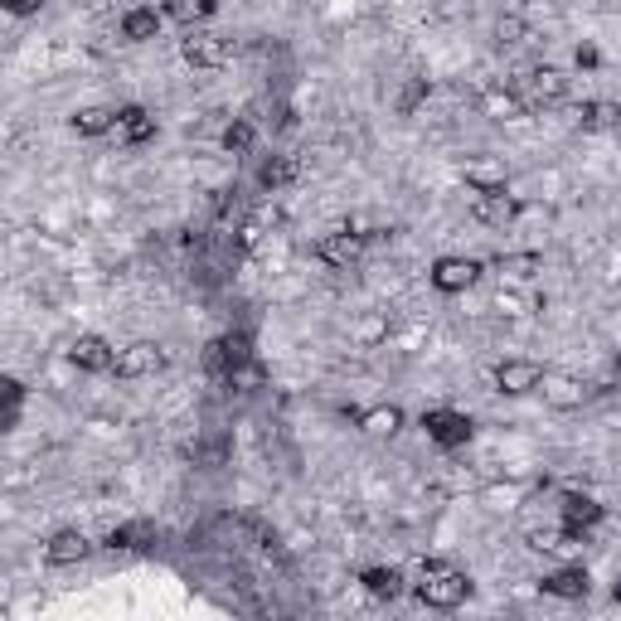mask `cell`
Segmentation results:
<instances>
[{"label": "cell", "mask_w": 621, "mask_h": 621, "mask_svg": "<svg viewBox=\"0 0 621 621\" xmlns=\"http://www.w3.org/2000/svg\"><path fill=\"white\" fill-rule=\"evenodd\" d=\"M354 422H360L369 438H393V432L403 428V408L399 403H374V408H364Z\"/></svg>", "instance_id": "23"}, {"label": "cell", "mask_w": 621, "mask_h": 621, "mask_svg": "<svg viewBox=\"0 0 621 621\" xmlns=\"http://www.w3.org/2000/svg\"><path fill=\"white\" fill-rule=\"evenodd\" d=\"M364 248H369L364 233L335 229V233L315 238V262H321V268H330V272H350V268H360V262H364Z\"/></svg>", "instance_id": "6"}, {"label": "cell", "mask_w": 621, "mask_h": 621, "mask_svg": "<svg viewBox=\"0 0 621 621\" xmlns=\"http://www.w3.org/2000/svg\"><path fill=\"white\" fill-rule=\"evenodd\" d=\"M467 214L481 223V229H505V223L520 219V200L510 190H471Z\"/></svg>", "instance_id": "10"}, {"label": "cell", "mask_w": 621, "mask_h": 621, "mask_svg": "<svg viewBox=\"0 0 621 621\" xmlns=\"http://www.w3.org/2000/svg\"><path fill=\"white\" fill-rule=\"evenodd\" d=\"M156 131H161V122H156L151 108H141V102H127V108H117V141H122L127 151L147 147V141H156Z\"/></svg>", "instance_id": "13"}, {"label": "cell", "mask_w": 621, "mask_h": 621, "mask_svg": "<svg viewBox=\"0 0 621 621\" xmlns=\"http://www.w3.org/2000/svg\"><path fill=\"white\" fill-rule=\"evenodd\" d=\"M0 399H6V428L16 432V428H20V408H24V384H20L16 374L0 384Z\"/></svg>", "instance_id": "28"}, {"label": "cell", "mask_w": 621, "mask_h": 621, "mask_svg": "<svg viewBox=\"0 0 621 621\" xmlns=\"http://www.w3.org/2000/svg\"><path fill=\"white\" fill-rule=\"evenodd\" d=\"M243 534H248V539H253V544H258V549H268V553L277 549V530H272V524H268V520H243Z\"/></svg>", "instance_id": "29"}, {"label": "cell", "mask_w": 621, "mask_h": 621, "mask_svg": "<svg viewBox=\"0 0 621 621\" xmlns=\"http://www.w3.org/2000/svg\"><path fill=\"white\" fill-rule=\"evenodd\" d=\"M578 131H583V137L621 131V102L617 98H588L583 108H578Z\"/></svg>", "instance_id": "17"}, {"label": "cell", "mask_w": 621, "mask_h": 621, "mask_svg": "<svg viewBox=\"0 0 621 621\" xmlns=\"http://www.w3.org/2000/svg\"><path fill=\"white\" fill-rule=\"evenodd\" d=\"M549 592V598H563V602H583L592 592V578L583 563H568V568H553V573H544V583H539Z\"/></svg>", "instance_id": "16"}, {"label": "cell", "mask_w": 621, "mask_h": 621, "mask_svg": "<svg viewBox=\"0 0 621 621\" xmlns=\"http://www.w3.org/2000/svg\"><path fill=\"white\" fill-rule=\"evenodd\" d=\"M6 6V16H16V20H30V16H39V10L49 6V0H0Z\"/></svg>", "instance_id": "30"}, {"label": "cell", "mask_w": 621, "mask_h": 621, "mask_svg": "<svg viewBox=\"0 0 621 621\" xmlns=\"http://www.w3.org/2000/svg\"><path fill=\"white\" fill-rule=\"evenodd\" d=\"M428 282H432V292H442V297H461L481 282V262L467 258V253H447L428 268Z\"/></svg>", "instance_id": "7"}, {"label": "cell", "mask_w": 621, "mask_h": 621, "mask_svg": "<svg viewBox=\"0 0 621 621\" xmlns=\"http://www.w3.org/2000/svg\"><path fill=\"white\" fill-rule=\"evenodd\" d=\"M612 602H617V607H621V573H617V578H612Z\"/></svg>", "instance_id": "32"}, {"label": "cell", "mask_w": 621, "mask_h": 621, "mask_svg": "<svg viewBox=\"0 0 621 621\" xmlns=\"http://www.w3.org/2000/svg\"><path fill=\"white\" fill-rule=\"evenodd\" d=\"M301 180H307V161H301V156L277 151V156H268V161L258 166V184L268 194H282V190H292V184H301Z\"/></svg>", "instance_id": "14"}, {"label": "cell", "mask_w": 621, "mask_h": 621, "mask_svg": "<svg viewBox=\"0 0 621 621\" xmlns=\"http://www.w3.org/2000/svg\"><path fill=\"white\" fill-rule=\"evenodd\" d=\"M491 268L500 277H510V282H534V277L544 272V253H534V248H530V253H500Z\"/></svg>", "instance_id": "24"}, {"label": "cell", "mask_w": 621, "mask_h": 621, "mask_svg": "<svg viewBox=\"0 0 621 621\" xmlns=\"http://www.w3.org/2000/svg\"><path fill=\"white\" fill-rule=\"evenodd\" d=\"M428 98H432V78L428 73L403 78L399 92H393V117H418L422 108H428Z\"/></svg>", "instance_id": "22"}, {"label": "cell", "mask_w": 621, "mask_h": 621, "mask_svg": "<svg viewBox=\"0 0 621 621\" xmlns=\"http://www.w3.org/2000/svg\"><path fill=\"white\" fill-rule=\"evenodd\" d=\"M573 63H578V69H602V54H598V44H578Z\"/></svg>", "instance_id": "31"}, {"label": "cell", "mask_w": 621, "mask_h": 621, "mask_svg": "<svg viewBox=\"0 0 621 621\" xmlns=\"http://www.w3.org/2000/svg\"><path fill=\"white\" fill-rule=\"evenodd\" d=\"M510 92L524 102V112H544V108H559L573 92V78H568L559 63H534V69L514 73L510 78Z\"/></svg>", "instance_id": "1"}, {"label": "cell", "mask_w": 621, "mask_h": 621, "mask_svg": "<svg viewBox=\"0 0 621 621\" xmlns=\"http://www.w3.org/2000/svg\"><path fill=\"white\" fill-rule=\"evenodd\" d=\"M69 364L83 369V374H112V369H117V350H112L108 335H92V330H88V335H73Z\"/></svg>", "instance_id": "12"}, {"label": "cell", "mask_w": 621, "mask_h": 621, "mask_svg": "<svg viewBox=\"0 0 621 621\" xmlns=\"http://www.w3.org/2000/svg\"><path fill=\"white\" fill-rule=\"evenodd\" d=\"M69 131H73V137H83V141H92V137H108V131H117V108L88 102V108H78V112L69 117Z\"/></svg>", "instance_id": "21"}, {"label": "cell", "mask_w": 621, "mask_h": 621, "mask_svg": "<svg viewBox=\"0 0 621 621\" xmlns=\"http://www.w3.org/2000/svg\"><path fill=\"white\" fill-rule=\"evenodd\" d=\"M612 374H617V379H621V350H617V354H612Z\"/></svg>", "instance_id": "33"}, {"label": "cell", "mask_w": 621, "mask_h": 621, "mask_svg": "<svg viewBox=\"0 0 621 621\" xmlns=\"http://www.w3.org/2000/svg\"><path fill=\"white\" fill-rule=\"evenodd\" d=\"M238 54V39L233 34H219V30H190L180 39V59L190 63V69H204V73H214V69H229Z\"/></svg>", "instance_id": "4"}, {"label": "cell", "mask_w": 621, "mask_h": 621, "mask_svg": "<svg viewBox=\"0 0 621 621\" xmlns=\"http://www.w3.org/2000/svg\"><path fill=\"white\" fill-rule=\"evenodd\" d=\"M83 6H88V10H102V6H108V0H83Z\"/></svg>", "instance_id": "34"}, {"label": "cell", "mask_w": 621, "mask_h": 621, "mask_svg": "<svg viewBox=\"0 0 621 621\" xmlns=\"http://www.w3.org/2000/svg\"><path fill=\"white\" fill-rule=\"evenodd\" d=\"M166 369V350L156 345V340H131V345L117 350V379H127V384H137V379H156Z\"/></svg>", "instance_id": "8"}, {"label": "cell", "mask_w": 621, "mask_h": 621, "mask_svg": "<svg viewBox=\"0 0 621 621\" xmlns=\"http://www.w3.org/2000/svg\"><path fill=\"white\" fill-rule=\"evenodd\" d=\"M491 39L500 49H520L524 39H534V30H530V20L520 16V10H505V16L495 20V30H491Z\"/></svg>", "instance_id": "26"}, {"label": "cell", "mask_w": 621, "mask_h": 621, "mask_svg": "<svg viewBox=\"0 0 621 621\" xmlns=\"http://www.w3.org/2000/svg\"><path fill=\"white\" fill-rule=\"evenodd\" d=\"M88 553H92V539L83 530H54V534H49V544H44V559L54 563V568L83 563Z\"/></svg>", "instance_id": "18"}, {"label": "cell", "mask_w": 621, "mask_h": 621, "mask_svg": "<svg viewBox=\"0 0 621 621\" xmlns=\"http://www.w3.org/2000/svg\"><path fill=\"white\" fill-rule=\"evenodd\" d=\"M607 520V505L598 495L588 491H563L559 495V530H563V544H588V534L598 530V524Z\"/></svg>", "instance_id": "3"}, {"label": "cell", "mask_w": 621, "mask_h": 621, "mask_svg": "<svg viewBox=\"0 0 621 621\" xmlns=\"http://www.w3.org/2000/svg\"><path fill=\"white\" fill-rule=\"evenodd\" d=\"M539 393H544V403L553 408V413H573V408H583L598 389H592L583 374H559V369H549L544 384H539Z\"/></svg>", "instance_id": "11"}, {"label": "cell", "mask_w": 621, "mask_h": 621, "mask_svg": "<svg viewBox=\"0 0 621 621\" xmlns=\"http://www.w3.org/2000/svg\"><path fill=\"white\" fill-rule=\"evenodd\" d=\"M549 369L539 360H524V354H514V360H500L495 364V389L505 393V399H524V393H539Z\"/></svg>", "instance_id": "9"}, {"label": "cell", "mask_w": 621, "mask_h": 621, "mask_svg": "<svg viewBox=\"0 0 621 621\" xmlns=\"http://www.w3.org/2000/svg\"><path fill=\"white\" fill-rule=\"evenodd\" d=\"M422 432H428V442H438L442 452H457V447H467L475 438V422H471V413H461V408H422Z\"/></svg>", "instance_id": "5"}, {"label": "cell", "mask_w": 621, "mask_h": 621, "mask_svg": "<svg viewBox=\"0 0 621 621\" xmlns=\"http://www.w3.org/2000/svg\"><path fill=\"white\" fill-rule=\"evenodd\" d=\"M161 544V530H156V520H127L108 530V549L112 553H151Z\"/></svg>", "instance_id": "15"}, {"label": "cell", "mask_w": 621, "mask_h": 621, "mask_svg": "<svg viewBox=\"0 0 621 621\" xmlns=\"http://www.w3.org/2000/svg\"><path fill=\"white\" fill-rule=\"evenodd\" d=\"M161 24H166V10L131 6L122 16V39H127V44H151V39H161Z\"/></svg>", "instance_id": "20"}, {"label": "cell", "mask_w": 621, "mask_h": 621, "mask_svg": "<svg viewBox=\"0 0 621 621\" xmlns=\"http://www.w3.org/2000/svg\"><path fill=\"white\" fill-rule=\"evenodd\" d=\"M418 602L422 607H438V612H452V607H461L471 598V578L461 573V568L442 563V559H422V578L413 583Z\"/></svg>", "instance_id": "2"}, {"label": "cell", "mask_w": 621, "mask_h": 621, "mask_svg": "<svg viewBox=\"0 0 621 621\" xmlns=\"http://www.w3.org/2000/svg\"><path fill=\"white\" fill-rule=\"evenodd\" d=\"M219 147L229 151V156H248V151L258 147V127L248 122V117H233V122L219 131Z\"/></svg>", "instance_id": "27"}, {"label": "cell", "mask_w": 621, "mask_h": 621, "mask_svg": "<svg viewBox=\"0 0 621 621\" xmlns=\"http://www.w3.org/2000/svg\"><path fill=\"white\" fill-rule=\"evenodd\" d=\"M214 16H219V0H166V20L184 24V30H194V24H204Z\"/></svg>", "instance_id": "25"}, {"label": "cell", "mask_w": 621, "mask_h": 621, "mask_svg": "<svg viewBox=\"0 0 621 621\" xmlns=\"http://www.w3.org/2000/svg\"><path fill=\"white\" fill-rule=\"evenodd\" d=\"M360 583H364L369 598H379V602H399L403 592H408L403 568H393V563H374V568H364V573H360Z\"/></svg>", "instance_id": "19"}]
</instances>
